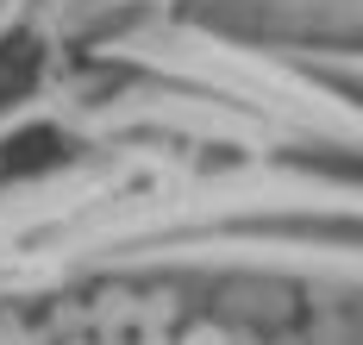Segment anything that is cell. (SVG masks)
<instances>
[{"label": "cell", "mask_w": 363, "mask_h": 345, "mask_svg": "<svg viewBox=\"0 0 363 345\" xmlns=\"http://www.w3.org/2000/svg\"><path fill=\"white\" fill-rule=\"evenodd\" d=\"M169 345H232V333H225V327H188V333L169 339Z\"/></svg>", "instance_id": "6da1fadb"}, {"label": "cell", "mask_w": 363, "mask_h": 345, "mask_svg": "<svg viewBox=\"0 0 363 345\" xmlns=\"http://www.w3.org/2000/svg\"><path fill=\"white\" fill-rule=\"evenodd\" d=\"M138 345H169V339H163V333H157V327H150V333H138Z\"/></svg>", "instance_id": "7a4b0ae2"}, {"label": "cell", "mask_w": 363, "mask_h": 345, "mask_svg": "<svg viewBox=\"0 0 363 345\" xmlns=\"http://www.w3.org/2000/svg\"><path fill=\"white\" fill-rule=\"evenodd\" d=\"M69 345H88V339H69Z\"/></svg>", "instance_id": "3957f363"}]
</instances>
